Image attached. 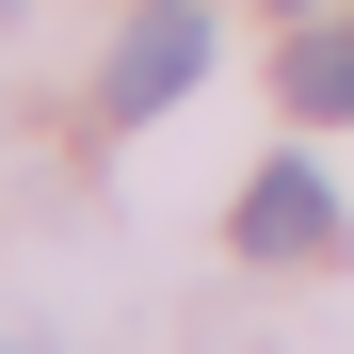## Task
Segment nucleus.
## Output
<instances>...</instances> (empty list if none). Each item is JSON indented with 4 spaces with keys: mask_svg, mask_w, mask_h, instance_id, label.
<instances>
[{
    "mask_svg": "<svg viewBox=\"0 0 354 354\" xmlns=\"http://www.w3.org/2000/svg\"><path fill=\"white\" fill-rule=\"evenodd\" d=\"M194 65H209V17H194V0H145V17L113 32V81H97V113H161Z\"/></svg>",
    "mask_w": 354,
    "mask_h": 354,
    "instance_id": "f257e3e1",
    "label": "nucleus"
},
{
    "mask_svg": "<svg viewBox=\"0 0 354 354\" xmlns=\"http://www.w3.org/2000/svg\"><path fill=\"white\" fill-rule=\"evenodd\" d=\"M322 242H338V194H322L306 161H274L258 194H242V258H322Z\"/></svg>",
    "mask_w": 354,
    "mask_h": 354,
    "instance_id": "f03ea898",
    "label": "nucleus"
},
{
    "mask_svg": "<svg viewBox=\"0 0 354 354\" xmlns=\"http://www.w3.org/2000/svg\"><path fill=\"white\" fill-rule=\"evenodd\" d=\"M290 113H354V32H290Z\"/></svg>",
    "mask_w": 354,
    "mask_h": 354,
    "instance_id": "7ed1b4c3",
    "label": "nucleus"
},
{
    "mask_svg": "<svg viewBox=\"0 0 354 354\" xmlns=\"http://www.w3.org/2000/svg\"><path fill=\"white\" fill-rule=\"evenodd\" d=\"M274 17H306V0H274Z\"/></svg>",
    "mask_w": 354,
    "mask_h": 354,
    "instance_id": "20e7f679",
    "label": "nucleus"
}]
</instances>
